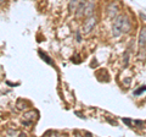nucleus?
Returning <instances> with one entry per match:
<instances>
[{
    "mask_svg": "<svg viewBox=\"0 0 146 137\" xmlns=\"http://www.w3.org/2000/svg\"><path fill=\"white\" fill-rule=\"evenodd\" d=\"M96 24H98V19H96V17H95V16H89L88 19H86L84 26H83V33L84 34L90 33L91 30L96 26Z\"/></svg>",
    "mask_w": 146,
    "mask_h": 137,
    "instance_id": "nucleus-3",
    "label": "nucleus"
},
{
    "mask_svg": "<svg viewBox=\"0 0 146 137\" xmlns=\"http://www.w3.org/2000/svg\"><path fill=\"white\" fill-rule=\"evenodd\" d=\"M77 40H78V42H80V34H79V32L77 33Z\"/></svg>",
    "mask_w": 146,
    "mask_h": 137,
    "instance_id": "nucleus-15",
    "label": "nucleus"
},
{
    "mask_svg": "<svg viewBox=\"0 0 146 137\" xmlns=\"http://www.w3.org/2000/svg\"><path fill=\"white\" fill-rule=\"evenodd\" d=\"M138 45H139V48H144L146 45V26L140 30L139 39H138Z\"/></svg>",
    "mask_w": 146,
    "mask_h": 137,
    "instance_id": "nucleus-5",
    "label": "nucleus"
},
{
    "mask_svg": "<svg viewBox=\"0 0 146 137\" xmlns=\"http://www.w3.org/2000/svg\"><path fill=\"white\" fill-rule=\"evenodd\" d=\"M85 5H86V1H85V0H79L78 6H77V9H76V16L78 17V19L84 15V11H85Z\"/></svg>",
    "mask_w": 146,
    "mask_h": 137,
    "instance_id": "nucleus-6",
    "label": "nucleus"
},
{
    "mask_svg": "<svg viewBox=\"0 0 146 137\" xmlns=\"http://www.w3.org/2000/svg\"><path fill=\"white\" fill-rule=\"evenodd\" d=\"M4 1H5V0H0V4H1V3H4Z\"/></svg>",
    "mask_w": 146,
    "mask_h": 137,
    "instance_id": "nucleus-18",
    "label": "nucleus"
},
{
    "mask_svg": "<svg viewBox=\"0 0 146 137\" xmlns=\"http://www.w3.org/2000/svg\"><path fill=\"white\" fill-rule=\"evenodd\" d=\"M144 91H146V87H144V88H139L138 91H135V92H134V94H135V95H138L139 93H141V92H144Z\"/></svg>",
    "mask_w": 146,
    "mask_h": 137,
    "instance_id": "nucleus-14",
    "label": "nucleus"
},
{
    "mask_svg": "<svg viewBox=\"0 0 146 137\" xmlns=\"http://www.w3.org/2000/svg\"><path fill=\"white\" fill-rule=\"evenodd\" d=\"M16 107H17L18 110H23V109H26V108H27V107H26V103H23L22 100H18Z\"/></svg>",
    "mask_w": 146,
    "mask_h": 137,
    "instance_id": "nucleus-11",
    "label": "nucleus"
},
{
    "mask_svg": "<svg viewBox=\"0 0 146 137\" xmlns=\"http://www.w3.org/2000/svg\"><path fill=\"white\" fill-rule=\"evenodd\" d=\"M125 122V124H130V120H128V119H124V120H123Z\"/></svg>",
    "mask_w": 146,
    "mask_h": 137,
    "instance_id": "nucleus-16",
    "label": "nucleus"
},
{
    "mask_svg": "<svg viewBox=\"0 0 146 137\" xmlns=\"http://www.w3.org/2000/svg\"><path fill=\"white\" fill-rule=\"evenodd\" d=\"M21 132L18 130H13V129H7L6 130V135L7 136H20Z\"/></svg>",
    "mask_w": 146,
    "mask_h": 137,
    "instance_id": "nucleus-10",
    "label": "nucleus"
},
{
    "mask_svg": "<svg viewBox=\"0 0 146 137\" xmlns=\"http://www.w3.org/2000/svg\"><path fill=\"white\" fill-rule=\"evenodd\" d=\"M36 116H38V113L34 111V110L27 111V113H25V115H23V118L26 119V120H31V121H34V119Z\"/></svg>",
    "mask_w": 146,
    "mask_h": 137,
    "instance_id": "nucleus-8",
    "label": "nucleus"
},
{
    "mask_svg": "<svg viewBox=\"0 0 146 137\" xmlns=\"http://www.w3.org/2000/svg\"><path fill=\"white\" fill-rule=\"evenodd\" d=\"M39 54H40V55H42V56H43V60H45V61H46L48 64H52V61H51V60H50V59H49V56L46 55V54H43L42 52H40Z\"/></svg>",
    "mask_w": 146,
    "mask_h": 137,
    "instance_id": "nucleus-13",
    "label": "nucleus"
},
{
    "mask_svg": "<svg viewBox=\"0 0 146 137\" xmlns=\"http://www.w3.org/2000/svg\"><path fill=\"white\" fill-rule=\"evenodd\" d=\"M128 60H129V50H127L124 53V59H123V64H124V66L128 65Z\"/></svg>",
    "mask_w": 146,
    "mask_h": 137,
    "instance_id": "nucleus-12",
    "label": "nucleus"
},
{
    "mask_svg": "<svg viewBox=\"0 0 146 137\" xmlns=\"http://www.w3.org/2000/svg\"><path fill=\"white\" fill-rule=\"evenodd\" d=\"M118 12H119V5L118 3H111L106 9V13H107V17L110 20H115L116 17L118 16Z\"/></svg>",
    "mask_w": 146,
    "mask_h": 137,
    "instance_id": "nucleus-2",
    "label": "nucleus"
},
{
    "mask_svg": "<svg viewBox=\"0 0 146 137\" xmlns=\"http://www.w3.org/2000/svg\"><path fill=\"white\" fill-rule=\"evenodd\" d=\"M78 3H79V0H70V3H68V10H70V12H73V11L76 12Z\"/></svg>",
    "mask_w": 146,
    "mask_h": 137,
    "instance_id": "nucleus-9",
    "label": "nucleus"
},
{
    "mask_svg": "<svg viewBox=\"0 0 146 137\" xmlns=\"http://www.w3.org/2000/svg\"><path fill=\"white\" fill-rule=\"evenodd\" d=\"M95 11V1L94 0H88L86 1V5H85V11H84V15L85 16H93V13Z\"/></svg>",
    "mask_w": 146,
    "mask_h": 137,
    "instance_id": "nucleus-4",
    "label": "nucleus"
},
{
    "mask_svg": "<svg viewBox=\"0 0 146 137\" xmlns=\"http://www.w3.org/2000/svg\"><path fill=\"white\" fill-rule=\"evenodd\" d=\"M122 21H123V16L122 15H118L115 19V21H113L112 36H113V37H116V38H118L123 33V32H122Z\"/></svg>",
    "mask_w": 146,
    "mask_h": 137,
    "instance_id": "nucleus-1",
    "label": "nucleus"
},
{
    "mask_svg": "<svg viewBox=\"0 0 146 137\" xmlns=\"http://www.w3.org/2000/svg\"><path fill=\"white\" fill-rule=\"evenodd\" d=\"M124 82H125V83L128 85V83H129V82H130V79H127V80H124Z\"/></svg>",
    "mask_w": 146,
    "mask_h": 137,
    "instance_id": "nucleus-17",
    "label": "nucleus"
},
{
    "mask_svg": "<svg viewBox=\"0 0 146 137\" xmlns=\"http://www.w3.org/2000/svg\"><path fill=\"white\" fill-rule=\"evenodd\" d=\"M131 30V24L130 20L127 16H123V21H122V32L123 33H128Z\"/></svg>",
    "mask_w": 146,
    "mask_h": 137,
    "instance_id": "nucleus-7",
    "label": "nucleus"
}]
</instances>
